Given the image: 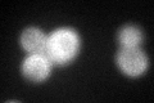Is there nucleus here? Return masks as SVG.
<instances>
[{
  "mask_svg": "<svg viewBox=\"0 0 154 103\" xmlns=\"http://www.w3.org/2000/svg\"><path fill=\"white\" fill-rule=\"evenodd\" d=\"M79 36L69 28H60L48 36L44 54L51 63L64 65L71 62L79 52Z\"/></svg>",
  "mask_w": 154,
  "mask_h": 103,
  "instance_id": "obj_1",
  "label": "nucleus"
},
{
  "mask_svg": "<svg viewBox=\"0 0 154 103\" xmlns=\"http://www.w3.org/2000/svg\"><path fill=\"white\" fill-rule=\"evenodd\" d=\"M118 40L122 48H136L141 41V32L135 26H126L119 31Z\"/></svg>",
  "mask_w": 154,
  "mask_h": 103,
  "instance_id": "obj_5",
  "label": "nucleus"
},
{
  "mask_svg": "<svg viewBox=\"0 0 154 103\" xmlns=\"http://www.w3.org/2000/svg\"><path fill=\"white\" fill-rule=\"evenodd\" d=\"M50 67L51 62L45 54H31L23 62L22 71L28 80L37 82L46 79L50 72Z\"/></svg>",
  "mask_w": 154,
  "mask_h": 103,
  "instance_id": "obj_3",
  "label": "nucleus"
},
{
  "mask_svg": "<svg viewBox=\"0 0 154 103\" xmlns=\"http://www.w3.org/2000/svg\"><path fill=\"white\" fill-rule=\"evenodd\" d=\"M48 37L37 28H28L22 34L21 44L30 54H44Z\"/></svg>",
  "mask_w": 154,
  "mask_h": 103,
  "instance_id": "obj_4",
  "label": "nucleus"
},
{
  "mask_svg": "<svg viewBox=\"0 0 154 103\" xmlns=\"http://www.w3.org/2000/svg\"><path fill=\"white\" fill-rule=\"evenodd\" d=\"M117 62L121 70L130 76L141 75L148 67L146 57L137 47L122 48L117 56Z\"/></svg>",
  "mask_w": 154,
  "mask_h": 103,
  "instance_id": "obj_2",
  "label": "nucleus"
}]
</instances>
